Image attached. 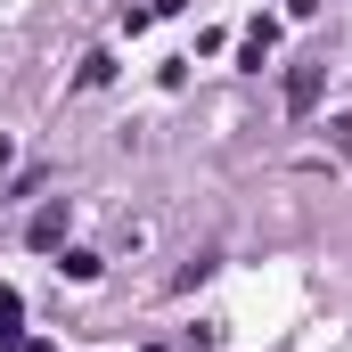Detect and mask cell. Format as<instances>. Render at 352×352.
Returning <instances> with one entry per match:
<instances>
[{
  "instance_id": "cell-1",
  "label": "cell",
  "mask_w": 352,
  "mask_h": 352,
  "mask_svg": "<svg viewBox=\"0 0 352 352\" xmlns=\"http://www.w3.org/2000/svg\"><path fill=\"white\" fill-rule=\"evenodd\" d=\"M311 98H320V66H295V74H287V115H303Z\"/></svg>"
},
{
  "instance_id": "cell-2",
  "label": "cell",
  "mask_w": 352,
  "mask_h": 352,
  "mask_svg": "<svg viewBox=\"0 0 352 352\" xmlns=\"http://www.w3.org/2000/svg\"><path fill=\"white\" fill-rule=\"evenodd\" d=\"M25 238H33V246H58V238H66V205H41V213H33V230H25Z\"/></svg>"
},
{
  "instance_id": "cell-3",
  "label": "cell",
  "mask_w": 352,
  "mask_h": 352,
  "mask_svg": "<svg viewBox=\"0 0 352 352\" xmlns=\"http://www.w3.org/2000/svg\"><path fill=\"white\" fill-rule=\"evenodd\" d=\"M16 328H25V303H16V287H0V344H16Z\"/></svg>"
},
{
  "instance_id": "cell-4",
  "label": "cell",
  "mask_w": 352,
  "mask_h": 352,
  "mask_svg": "<svg viewBox=\"0 0 352 352\" xmlns=\"http://www.w3.org/2000/svg\"><path fill=\"white\" fill-rule=\"evenodd\" d=\"M328 140H336V148L352 156V115H336V123H328Z\"/></svg>"
}]
</instances>
